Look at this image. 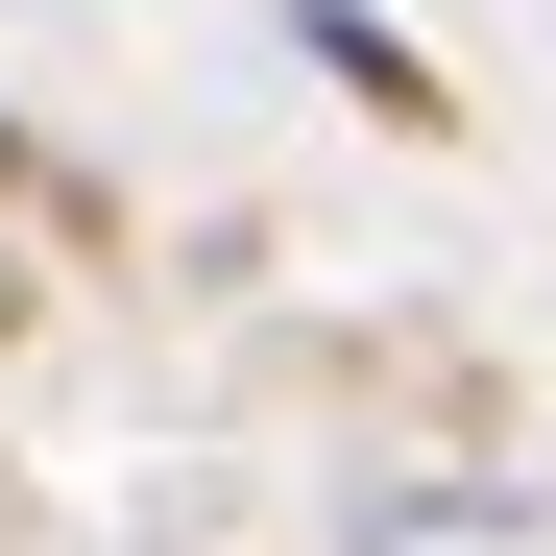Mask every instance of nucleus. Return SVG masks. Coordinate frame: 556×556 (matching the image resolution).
Returning a JSON list of instances; mask_svg holds the SVG:
<instances>
[{
    "label": "nucleus",
    "mask_w": 556,
    "mask_h": 556,
    "mask_svg": "<svg viewBox=\"0 0 556 556\" xmlns=\"http://www.w3.org/2000/svg\"><path fill=\"white\" fill-rule=\"evenodd\" d=\"M291 25H315V73H339V98L388 122V146H459V73H435V49L388 25V0H291Z\"/></svg>",
    "instance_id": "nucleus-1"
},
{
    "label": "nucleus",
    "mask_w": 556,
    "mask_h": 556,
    "mask_svg": "<svg viewBox=\"0 0 556 556\" xmlns=\"http://www.w3.org/2000/svg\"><path fill=\"white\" fill-rule=\"evenodd\" d=\"M0 169H25V146H0Z\"/></svg>",
    "instance_id": "nucleus-2"
}]
</instances>
